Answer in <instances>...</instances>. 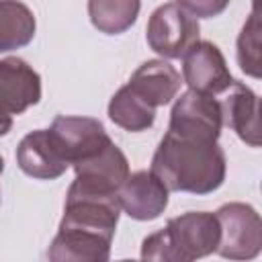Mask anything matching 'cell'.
I'll return each mask as SVG.
<instances>
[{"label": "cell", "instance_id": "6da1fadb", "mask_svg": "<svg viewBox=\"0 0 262 262\" xmlns=\"http://www.w3.org/2000/svg\"><path fill=\"white\" fill-rule=\"evenodd\" d=\"M121 217L117 188L74 178L59 229L47 250L53 262H106Z\"/></svg>", "mask_w": 262, "mask_h": 262}, {"label": "cell", "instance_id": "7a4b0ae2", "mask_svg": "<svg viewBox=\"0 0 262 262\" xmlns=\"http://www.w3.org/2000/svg\"><path fill=\"white\" fill-rule=\"evenodd\" d=\"M225 154L217 141L166 133L151 158V172L174 192L209 194L225 180Z\"/></svg>", "mask_w": 262, "mask_h": 262}, {"label": "cell", "instance_id": "3957f363", "mask_svg": "<svg viewBox=\"0 0 262 262\" xmlns=\"http://www.w3.org/2000/svg\"><path fill=\"white\" fill-rule=\"evenodd\" d=\"M219 219L215 213L188 211L168 219L166 227L149 233L141 244L143 260L158 262H190L217 252Z\"/></svg>", "mask_w": 262, "mask_h": 262}, {"label": "cell", "instance_id": "277c9868", "mask_svg": "<svg viewBox=\"0 0 262 262\" xmlns=\"http://www.w3.org/2000/svg\"><path fill=\"white\" fill-rule=\"evenodd\" d=\"M199 35L201 27L196 16H192L176 2L158 6L151 12L145 29L149 49L168 59L182 57L199 41Z\"/></svg>", "mask_w": 262, "mask_h": 262}, {"label": "cell", "instance_id": "5b68a950", "mask_svg": "<svg viewBox=\"0 0 262 262\" xmlns=\"http://www.w3.org/2000/svg\"><path fill=\"white\" fill-rule=\"evenodd\" d=\"M219 246L217 254L229 260H252L262 250V221L258 211L246 203H227L217 209Z\"/></svg>", "mask_w": 262, "mask_h": 262}, {"label": "cell", "instance_id": "8992f818", "mask_svg": "<svg viewBox=\"0 0 262 262\" xmlns=\"http://www.w3.org/2000/svg\"><path fill=\"white\" fill-rule=\"evenodd\" d=\"M223 127L221 102L213 94L186 90L182 92L170 113L168 133L188 139L217 141Z\"/></svg>", "mask_w": 262, "mask_h": 262}, {"label": "cell", "instance_id": "52a82bcc", "mask_svg": "<svg viewBox=\"0 0 262 262\" xmlns=\"http://www.w3.org/2000/svg\"><path fill=\"white\" fill-rule=\"evenodd\" d=\"M49 133L70 166L92 158L113 141L102 123L92 117L57 115L49 127Z\"/></svg>", "mask_w": 262, "mask_h": 262}, {"label": "cell", "instance_id": "ba28073f", "mask_svg": "<svg viewBox=\"0 0 262 262\" xmlns=\"http://www.w3.org/2000/svg\"><path fill=\"white\" fill-rule=\"evenodd\" d=\"M182 80L190 90L213 96L225 92L233 84L221 49L211 41H196L182 55Z\"/></svg>", "mask_w": 262, "mask_h": 262}, {"label": "cell", "instance_id": "9c48e42d", "mask_svg": "<svg viewBox=\"0 0 262 262\" xmlns=\"http://www.w3.org/2000/svg\"><path fill=\"white\" fill-rule=\"evenodd\" d=\"M168 194L170 190L151 170H137L127 174L117 190L121 211L137 221L158 219L168 207Z\"/></svg>", "mask_w": 262, "mask_h": 262}, {"label": "cell", "instance_id": "30bf717a", "mask_svg": "<svg viewBox=\"0 0 262 262\" xmlns=\"http://www.w3.org/2000/svg\"><path fill=\"white\" fill-rule=\"evenodd\" d=\"M41 100V78L20 57L0 59V108L20 115Z\"/></svg>", "mask_w": 262, "mask_h": 262}, {"label": "cell", "instance_id": "8fae6325", "mask_svg": "<svg viewBox=\"0 0 262 262\" xmlns=\"http://www.w3.org/2000/svg\"><path fill=\"white\" fill-rule=\"evenodd\" d=\"M16 164L27 176L37 180H55L70 168L49 129H35L20 139Z\"/></svg>", "mask_w": 262, "mask_h": 262}, {"label": "cell", "instance_id": "7c38bea8", "mask_svg": "<svg viewBox=\"0 0 262 262\" xmlns=\"http://www.w3.org/2000/svg\"><path fill=\"white\" fill-rule=\"evenodd\" d=\"M180 74L166 59H147L143 61L129 78L127 86L149 106L158 108L176 98L180 90Z\"/></svg>", "mask_w": 262, "mask_h": 262}, {"label": "cell", "instance_id": "4fadbf2b", "mask_svg": "<svg viewBox=\"0 0 262 262\" xmlns=\"http://www.w3.org/2000/svg\"><path fill=\"white\" fill-rule=\"evenodd\" d=\"M229 94L221 102L223 111V123L231 127L237 137L252 145H260V125H258V96L252 88H248L242 82H235L227 88Z\"/></svg>", "mask_w": 262, "mask_h": 262}, {"label": "cell", "instance_id": "5bb4252c", "mask_svg": "<svg viewBox=\"0 0 262 262\" xmlns=\"http://www.w3.org/2000/svg\"><path fill=\"white\" fill-rule=\"evenodd\" d=\"M37 20L20 0H0V53L20 49L35 37Z\"/></svg>", "mask_w": 262, "mask_h": 262}, {"label": "cell", "instance_id": "9a60e30c", "mask_svg": "<svg viewBox=\"0 0 262 262\" xmlns=\"http://www.w3.org/2000/svg\"><path fill=\"white\" fill-rule=\"evenodd\" d=\"M108 119L125 131L139 133L154 125L156 108L141 100L127 84L121 86L108 102Z\"/></svg>", "mask_w": 262, "mask_h": 262}, {"label": "cell", "instance_id": "2e32d148", "mask_svg": "<svg viewBox=\"0 0 262 262\" xmlns=\"http://www.w3.org/2000/svg\"><path fill=\"white\" fill-rule=\"evenodd\" d=\"M141 0H88V16L104 35H119L137 20Z\"/></svg>", "mask_w": 262, "mask_h": 262}, {"label": "cell", "instance_id": "e0dca14e", "mask_svg": "<svg viewBox=\"0 0 262 262\" xmlns=\"http://www.w3.org/2000/svg\"><path fill=\"white\" fill-rule=\"evenodd\" d=\"M237 63L242 72L252 78H260V16L258 2H254V10L250 12L242 33L237 37Z\"/></svg>", "mask_w": 262, "mask_h": 262}, {"label": "cell", "instance_id": "ac0fdd59", "mask_svg": "<svg viewBox=\"0 0 262 262\" xmlns=\"http://www.w3.org/2000/svg\"><path fill=\"white\" fill-rule=\"evenodd\" d=\"M176 4H180L196 18H213L227 8L229 0H176Z\"/></svg>", "mask_w": 262, "mask_h": 262}, {"label": "cell", "instance_id": "d6986e66", "mask_svg": "<svg viewBox=\"0 0 262 262\" xmlns=\"http://www.w3.org/2000/svg\"><path fill=\"white\" fill-rule=\"evenodd\" d=\"M10 129H12V115L0 108V137H4Z\"/></svg>", "mask_w": 262, "mask_h": 262}, {"label": "cell", "instance_id": "ffe728a7", "mask_svg": "<svg viewBox=\"0 0 262 262\" xmlns=\"http://www.w3.org/2000/svg\"><path fill=\"white\" fill-rule=\"evenodd\" d=\"M2 170H4V158L0 156V174H2Z\"/></svg>", "mask_w": 262, "mask_h": 262}]
</instances>
